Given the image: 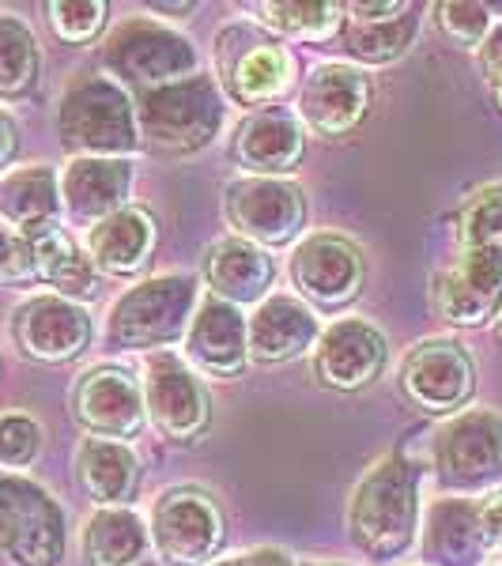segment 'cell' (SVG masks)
<instances>
[{
  "instance_id": "e575fe53",
  "label": "cell",
  "mask_w": 502,
  "mask_h": 566,
  "mask_svg": "<svg viewBox=\"0 0 502 566\" xmlns=\"http://www.w3.org/2000/svg\"><path fill=\"white\" fill-rule=\"evenodd\" d=\"M435 20H438V31L446 34L453 45L461 50H472L488 39L491 31V15L483 4H472V0H450V4H435Z\"/></svg>"
},
{
  "instance_id": "836d02e7",
  "label": "cell",
  "mask_w": 502,
  "mask_h": 566,
  "mask_svg": "<svg viewBox=\"0 0 502 566\" xmlns=\"http://www.w3.org/2000/svg\"><path fill=\"white\" fill-rule=\"evenodd\" d=\"M42 450V427L23 412L0 416V472L27 469Z\"/></svg>"
},
{
  "instance_id": "9c48e42d",
  "label": "cell",
  "mask_w": 502,
  "mask_h": 566,
  "mask_svg": "<svg viewBox=\"0 0 502 566\" xmlns=\"http://www.w3.org/2000/svg\"><path fill=\"white\" fill-rule=\"evenodd\" d=\"M435 476L446 491H480L502 476V416L458 412L435 434Z\"/></svg>"
},
{
  "instance_id": "8fae6325",
  "label": "cell",
  "mask_w": 502,
  "mask_h": 566,
  "mask_svg": "<svg viewBox=\"0 0 502 566\" xmlns=\"http://www.w3.org/2000/svg\"><path fill=\"white\" fill-rule=\"evenodd\" d=\"M140 392H144V416H148V423L163 438H170V442H194V438L208 431V419H212L208 392L186 359H178L170 352L148 355Z\"/></svg>"
},
{
  "instance_id": "d4e9b609",
  "label": "cell",
  "mask_w": 502,
  "mask_h": 566,
  "mask_svg": "<svg viewBox=\"0 0 502 566\" xmlns=\"http://www.w3.org/2000/svg\"><path fill=\"white\" fill-rule=\"evenodd\" d=\"M276 280V264L261 245L227 234L219 239L205 258V283L216 298L231 306H258L269 298V287Z\"/></svg>"
},
{
  "instance_id": "277c9868",
  "label": "cell",
  "mask_w": 502,
  "mask_h": 566,
  "mask_svg": "<svg viewBox=\"0 0 502 566\" xmlns=\"http://www.w3.org/2000/svg\"><path fill=\"white\" fill-rule=\"evenodd\" d=\"M200 303V283L186 272L151 276L125 291L106 317V340L117 352H155L186 340Z\"/></svg>"
},
{
  "instance_id": "e0dca14e",
  "label": "cell",
  "mask_w": 502,
  "mask_h": 566,
  "mask_svg": "<svg viewBox=\"0 0 502 566\" xmlns=\"http://www.w3.org/2000/svg\"><path fill=\"white\" fill-rule=\"evenodd\" d=\"M91 314L72 298L34 295L15 310L12 336L20 352L34 363H65L76 359L91 344Z\"/></svg>"
},
{
  "instance_id": "ac0fdd59",
  "label": "cell",
  "mask_w": 502,
  "mask_h": 566,
  "mask_svg": "<svg viewBox=\"0 0 502 566\" xmlns=\"http://www.w3.org/2000/svg\"><path fill=\"white\" fill-rule=\"evenodd\" d=\"M186 363L208 378H239L250 363V328L239 306L205 298L186 328Z\"/></svg>"
},
{
  "instance_id": "4316f807",
  "label": "cell",
  "mask_w": 502,
  "mask_h": 566,
  "mask_svg": "<svg viewBox=\"0 0 502 566\" xmlns=\"http://www.w3.org/2000/svg\"><path fill=\"white\" fill-rule=\"evenodd\" d=\"M155 250V219L144 208H122L87 231V258L95 269L114 276H133Z\"/></svg>"
},
{
  "instance_id": "8d00e7d4",
  "label": "cell",
  "mask_w": 502,
  "mask_h": 566,
  "mask_svg": "<svg viewBox=\"0 0 502 566\" xmlns=\"http://www.w3.org/2000/svg\"><path fill=\"white\" fill-rule=\"evenodd\" d=\"M34 280V250L31 239L0 223V283H27Z\"/></svg>"
},
{
  "instance_id": "bcb514c9",
  "label": "cell",
  "mask_w": 502,
  "mask_h": 566,
  "mask_svg": "<svg viewBox=\"0 0 502 566\" xmlns=\"http://www.w3.org/2000/svg\"><path fill=\"white\" fill-rule=\"evenodd\" d=\"M495 317H499V336H502V306H499V314H495Z\"/></svg>"
},
{
  "instance_id": "2e32d148",
  "label": "cell",
  "mask_w": 502,
  "mask_h": 566,
  "mask_svg": "<svg viewBox=\"0 0 502 566\" xmlns=\"http://www.w3.org/2000/svg\"><path fill=\"white\" fill-rule=\"evenodd\" d=\"M72 408L91 438H106V442H129L148 423L140 381L122 367L87 370L72 389Z\"/></svg>"
},
{
  "instance_id": "603a6c76",
  "label": "cell",
  "mask_w": 502,
  "mask_h": 566,
  "mask_svg": "<svg viewBox=\"0 0 502 566\" xmlns=\"http://www.w3.org/2000/svg\"><path fill=\"white\" fill-rule=\"evenodd\" d=\"M303 125L280 109L250 114L234 133V163L250 170V178H287L303 163Z\"/></svg>"
},
{
  "instance_id": "4dcf8cb0",
  "label": "cell",
  "mask_w": 502,
  "mask_h": 566,
  "mask_svg": "<svg viewBox=\"0 0 502 566\" xmlns=\"http://www.w3.org/2000/svg\"><path fill=\"white\" fill-rule=\"evenodd\" d=\"M261 27H269L280 39H295V42H322L336 27L344 23V8L333 0H280V4H261Z\"/></svg>"
},
{
  "instance_id": "7bdbcfd3",
  "label": "cell",
  "mask_w": 502,
  "mask_h": 566,
  "mask_svg": "<svg viewBox=\"0 0 502 566\" xmlns=\"http://www.w3.org/2000/svg\"><path fill=\"white\" fill-rule=\"evenodd\" d=\"M491 87H495V106L502 109V76L495 80V84H491Z\"/></svg>"
},
{
  "instance_id": "f6af8a7d",
  "label": "cell",
  "mask_w": 502,
  "mask_h": 566,
  "mask_svg": "<svg viewBox=\"0 0 502 566\" xmlns=\"http://www.w3.org/2000/svg\"><path fill=\"white\" fill-rule=\"evenodd\" d=\"M299 566H341V563H299Z\"/></svg>"
},
{
  "instance_id": "83f0119b",
  "label": "cell",
  "mask_w": 502,
  "mask_h": 566,
  "mask_svg": "<svg viewBox=\"0 0 502 566\" xmlns=\"http://www.w3.org/2000/svg\"><path fill=\"white\" fill-rule=\"evenodd\" d=\"M61 181L50 167H23L0 178V223L34 239L45 227H57Z\"/></svg>"
},
{
  "instance_id": "d6986e66",
  "label": "cell",
  "mask_w": 502,
  "mask_h": 566,
  "mask_svg": "<svg viewBox=\"0 0 502 566\" xmlns=\"http://www.w3.org/2000/svg\"><path fill=\"white\" fill-rule=\"evenodd\" d=\"M370 80L352 65H322L310 72L299 95V114L317 136H348L367 117Z\"/></svg>"
},
{
  "instance_id": "ffe728a7",
  "label": "cell",
  "mask_w": 502,
  "mask_h": 566,
  "mask_svg": "<svg viewBox=\"0 0 502 566\" xmlns=\"http://www.w3.org/2000/svg\"><path fill=\"white\" fill-rule=\"evenodd\" d=\"M344 50L363 65H389V61L405 57L408 45L416 42L419 15L405 0H367V4L344 8Z\"/></svg>"
},
{
  "instance_id": "cb8c5ba5",
  "label": "cell",
  "mask_w": 502,
  "mask_h": 566,
  "mask_svg": "<svg viewBox=\"0 0 502 566\" xmlns=\"http://www.w3.org/2000/svg\"><path fill=\"white\" fill-rule=\"evenodd\" d=\"M419 555L427 566H483L491 547L483 541L480 514L472 499H438L427 510Z\"/></svg>"
},
{
  "instance_id": "4fadbf2b",
  "label": "cell",
  "mask_w": 502,
  "mask_h": 566,
  "mask_svg": "<svg viewBox=\"0 0 502 566\" xmlns=\"http://www.w3.org/2000/svg\"><path fill=\"white\" fill-rule=\"evenodd\" d=\"M291 280H295L299 298L306 306L336 310L359 298L367 264H363V250L352 239L310 234L306 242H299L295 258H291Z\"/></svg>"
},
{
  "instance_id": "f35d334b",
  "label": "cell",
  "mask_w": 502,
  "mask_h": 566,
  "mask_svg": "<svg viewBox=\"0 0 502 566\" xmlns=\"http://www.w3.org/2000/svg\"><path fill=\"white\" fill-rule=\"evenodd\" d=\"M208 566H299L284 547H250V552L227 555V559H216Z\"/></svg>"
},
{
  "instance_id": "b9f144b4",
  "label": "cell",
  "mask_w": 502,
  "mask_h": 566,
  "mask_svg": "<svg viewBox=\"0 0 502 566\" xmlns=\"http://www.w3.org/2000/svg\"><path fill=\"white\" fill-rule=\"evenodd\" d=\"M151 12H194V4H151Z\"/></svg>"
},
{
  "instance_id": "52a82bcc",
  "label": "cell",
  "mask_w": 502,
  "mask_h": 566,
  "mask_svg": "<svg viewBox=\"0 0 502 566\" xmlns=\"http://www.w3.org/2000/svg\"><path fill=\"white\" fill-rule=\"evenodd\" d=\"M216 65L227 95L242 106H269L291 87L295 61L276 39L250 23H227L216 34Z\"/></svg>"
},
{
  "instance_id": "ba28073f",
  "label": "cell",
  "mask_w": 502,
  "mask_h": 566,
  "mask_svg": "<svg viewBox=\"0 0 502 566\" xmlns=\"http://www.w3.org/2000/svg\"><path fill=\"white\" fill-rule=\"evenodd\" d=\"M151 547L170 566H208L223 544V514L208 491H163L151 506Z\"/></svg>"
},
{
  "instance_id": "60d3db41",
  "label": "cell",
  "mask_w": 502,
  "mask_h": 566,
  "mask_svg": "<svg viewBox=\"0 0 502 566\" xmlns=\"http://www.w3.org/2000/svg\"><path fill=\"white\" fill-rule=\"evenodd\" d=\"M15 151H20V125L8 109H0V170L15 159Z\"/></svg>"
},
{
  "instance_id": "7a4b0ae2",
  "label": "cell",
  "mask_w": 502,
  "mask_h": 566,
  "mask_svg": "<svg viewBox=\"0 0 502 566\" xmlns=\"http://www.w3.org/2000/svg\"><path fill=\"white\" fill-rule=\"evenodd\" d=\"M57 133L72 159H125L140 148L133 95L98 72H80L65 87Z\"/></svg>"
},
{
  "instance_id": "74e56055",
  "label": "cell",
  "mask_w": 502,
  "mask_h": 566,
  "mask_svg": "<svg viewBox=\"0 0 502 566\" xmlns=\"http://www.w3.org/2000/svg\"><path fill=\"white\" fill-rule=\"evenodd\" d=\"M477 514H480L483 541H488L491 555H495L502 547V488L488 491L483 499H477Z\"/></svg>"
},
{
  "instance_id": "30bf717a",
  "label": "cell",
  "mask_w": 502,
  "mask_h": 566,
  "mask_svg": "<svg viewBox=\"0 0 502 566\" xmlns=\"http://www.w3.org/2000/svg\"><path fill=\"white\" fill-rule=\"evenodd\" d=\"M223 212L234 234L261 250L291 245L306 227V197L291 178H242L223 193Z\"/></svg>"
},
{
  "instance_id": "7c38bea8",
  "label": "cell",
  "mask_w": 502,
  "mask_h": 566,
  "mask_svg": "<svg viewBox=\"0 0 502 566\" xmlns=\"http://www.w3.org/2000/svg\"><path fill=\"white\" fill-rule=\"evenodd\" d=\"M400 392L431 416H458L477 389V367L458 340H423L400 363Z\"/></svg>"
},
{
  "instance_id": "7402d4cb",
  "label": "cell",
  "mask_w": 502,
  "mask_h": 566,
  "mask_svg": "<svg viewBox=\"0 0 502 566\" xmlns=\"http://www.w3.org/2000/svg\"><path fill=\"white\" fill-rule=\"evenodd\" d=\"M133 163L129 159H72L61 175V208L76 223H103L129 208Z\"/></svg>"
},
{
  "instance_id": "1f68e13d",
  "label": "cell",
  "mask_w": 502,
  "mask_h": 566,
  "mask_svg": "<svg viewBox=\"0 0 502 566\" xmlns=\"http://www.w3.org/2000/svg\"><path fill=\"white\" fill-rule=\"evenodd\" d=\"M39 76V42L15 15H0V98L23 95Z\"/></svg>"
},
{
  "instance_id": "d6a6232c",
  "label": "cell",
  "mask_w": 502,
  "mask_h": 566,
  "mask_svg": "<svg viewBox=\"0 0 502 566\" xmlns=\"http://www.w3.org/2000/svg\"><path fill=\"white\" fill-rule=\"evenodd\" d=\"M461 250H502V181L480 189L461 212Z\"/></svg>"
},
{
  "instance_id": "5bb4252c",
  "label": "cell",
  "mask_w": 502,
  "mask_h": 566,
  "mask_svg": "<svg viewBox=\"0 0 502 566\" xmlns=\"http://www.w3.org/2000/svg\"><path fill=\"white\" fill-rule=\"evenodd\" d=\"M314 378L336 392L367 389L389 359V344L381 328H374L363 317H341L325 325L314 344Z\"/></svg>"
},
{
  "instance_id": "ab89813d",
  "label": "cell",
  "mask_w": 502,
  "mask_h": 566,
  "mask_svg": "<svg viewBox=\"0 0 502 566\" xmlns=\"http://www.w3.org/2000/svg\"><path fill=\"white\" fill-rule=\"evenodd\" d=\"M480 72L488 84H495V80L502 76V23L491 27L488 39L480 42Z\"/></svg>"
},
{
  "instance_id": "484cf974",
  "label": "cell",
  "mask_w": 502,
  "mask_h": 566,
  "mask_svg": "<svg viewBox=\"0 0 502 566\" xmlns=\"http://www.w3.org/2000/svg\"><path fill=\"white\" fill-rule=\"evenodd\" d=\"M76 476L98 510L129 506L140 491V458L125 442L87 438L76 453Z\"/></svg>"
},
{
  "instance_id": "6da1fadb",
  "label": "cell",
  "mask_w": 502,
  "mask_h": 566,
  "mask_svg": "<svg viewBox=\"0 0 502 566\" xmlns=\"http://www.w3.org/2000/svg\"><path fill=\"white\" fill-rule=\"evenodd\" d=\"M348 533L370 559H400L419 533V469L405 458H381L352 488Z\"/></svg>"
},
{
  "instance_id": "5b68a950",
  "label": "cell",
  "mask_w": 502,
  "mask_h": 566,
  "mask_svg": "<svg viewBox=\"0 0 502 566\" xmlns=\"http://www.w3.org/2000/svg\"><path fill=\"white\" fill-rule=\"evenodd\" d=\"M103 65L109 69L114 84L144 95V91L194 76L200 72V57L186 34L170 31L167 23H155L148 15H133L106 39Z\"/></svg>"
},
{
  "instance_id": "d590c367",
  "label": "cell",
  "mask_w": 502,
  "mask_h": 566,
  "mask_svg": "<svg viewBox=\"0 0 502 566\" xmlns=\"http://www.w3.org/2000/svg\"><path fill=\"white\" fill-rule=\"evenodd\" d=\"M50 23L61 42L84 45L103 31L106 4L103 0H57V4H50Z\"/></svg>"
},
{
  "instance_id": "ee69618b",
  "label": "cell",
  "mask_w": 502,
  "mask_h": 566,
  "mask_svg": "<svg viewBox=\"0 0 502 566\" xmlns=\"http://www.w3.org/2000/svg\"><path fill=\"white\" fill-rule=\"evenodd\" d=\"M483 566H502V547H499V552H495V555H491V559H488V563H483Z\"/></svg>"
},
{
  "instance_id": "f546056e",
  "label": "cell",
  "mask_w": 502,
  "mask_h": 566,
  "mask_svg": "<svg viewBox=\"0 0 502 566\" xmlns=\"http://www.w3.org/2000/svg\"><path fill=\"white\" fill-rule=\"evenodd\" d=\"M84 552L91 566H140L151 552L148 525L129 506L98 510L84 528Z\"/></svg>"
},
{
  "instance_id": "9a60e30c",
  "label": "cell",
  "mask_w": 502,
  "mask_h": 566,
  "mask_svg": "<svg viewBox=\"0 0 502 566\" xmlns=\"http://www.w3.org/2000/svg\"><path fill=\"white\" fill-rule=\"evenodd\" d=\"M431 303L450 325H488L502 306V250H461V261L431 280Z\"/></svg>"
},
{
  "instance_id": "8992f818",
  "label": "cell",
  "mask_w": 502,
  "mask_h": 566,
  "mask_svg": "<svg viewBox=\"0 0 502 566\" xmlns=\"http://www.w3.org/2000/svg\"><path fill=\"white\" fill-rule=\"evenodd\" d=\"M65 559V514L34 480L0 472V566H57Z\"/></svg>"
},
{
  "instance_id": "f1b7e54d",
  "label": "cell",
  "mask_w": 502,
  "mask_h": 566,
  "mask_svg": "<svg viewBox=\"0 0 502 566\" xmlns=\"http://www.w3.org/2000/svg\"><path fill=\"white\" fill-rule=\"evenodd\" d=\"M31 250H34V276L50 283L61 298H95L98 295V272H95V261L72 242L69 231L61 227H45L31 239Z\"/></svg>"
},
{
  "instance_id": "44dd1931",
  "label": "cell",
  "mask_w": 502,
  "mask_h": 566,
  "mask_svg": "<svg viewBox=\"0 0 502 566\" xmlns=\"http://www.w3.org/2000/svg\"><path fill=\"white\" fill-rule=\"evenodd\" d=\"M250 359L253 363H287L299 355L314 352L322 322H317L314 306H306L299 295H269L258 303L250 317Z\"/></svg>"
},
{
  "instance_id": "3957f363",
  "label": "cell",
  "mask_w": 502,
  "mask_h": 566,
  "mask_svg": "<svg viewBox=\"0 0 502 566\" xmlns=\"http://www.w3.org/2000/svg\"><path fill=\"white\" fill-rule=\"evenodd\" d=\"M223 109L227 103L216 80L208 72H194L136 98V133L144 148L159 155H194L223 129Z\"/></svg>"
}]
</instances>
